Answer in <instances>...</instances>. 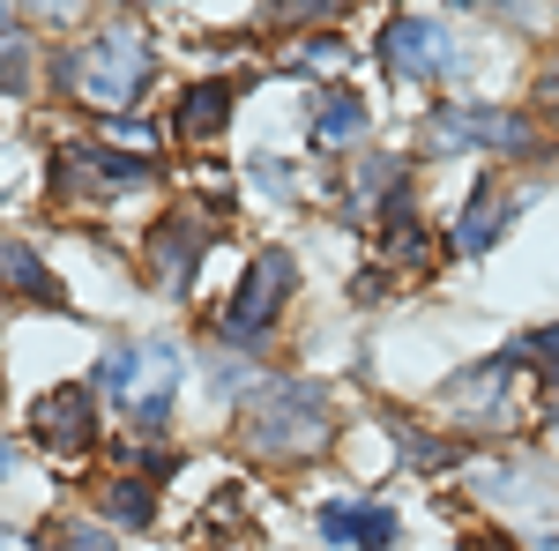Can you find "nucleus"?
Instances as JSON below:
<instances>
[{
    "mask_svg": "<svg viewBox=\"0 0 559 551\" xmlns=\"http://www.w3.org/2000/svg\"><path fill=\"white\" fill-rule=\"evenodd\" d=\"M173 387H179L173 343H120V350H105V366H97V395H112L134 424L173 418Z\"/></svg>",
    "mask_w": 559,
    "mask_h": 551,
    "instance_id": "1",
    "label": "nucleus"
},
{
    "mask_svg": "<svg viewBox=\"0 0 559 551\" xmlns=\"http://www.w3.org/2000/svg\"><path fill=\"white\" fill-rule=\"evenodd\" d=\"M329 440V403L313 387H261L254 395V418H247V447L269 455V463H306L313 447Z\"/></svg>",
    "mask_w": 559,
    "mask_h": 551,
    "instance_id": "2",
    "label": "nucleus"
},
{
    "mask_svg": "<svg viewBox=\"0 0 559 551\" xmlns=\"http://www.w3.org/2000/svg\"><path fill=\"white\" fill-rule=\"evenodd\" d=\"M150 83V38L142 31H97L75 52V97L97 112H128Z\"/></svg>",
    "mask_w": 559,
    "mask_h": 551,
    "instance_id": "3",
    "label": "nucleus"
},
{
    "mask_svg": "<svg viewBox=\"0 0 559 551\" xmlns=\"http://www.w3.org/2000/svg\"><path fill=\"white\" fill-rule=\"evenodd\" d=\"M426 134H432V149H455V142L463 149H500V157L530 149V120L522 112H492V105H440Z\"/></svg>",
    "mask_w": 559,
    "mask_h": 551,
    "instance_id": "4",
    "label": "nucleus"
},
{
    "mask_svg": "<svg viewBox=\"0 0 559 551\" xmlns=\"http://www.w3.org/2000/svg\"><path fill=\"white\" fill-rule=\"evenodd\" d=\"M292 254H254V268H247V284H239V298L224 306V328H231V343H261V328L276 321V306L292 298Z\"/></svg>",
    "mask_w": 559,
    "mask_h": 551,
    "instance_id": "5",
    "label": "nucleus"
},
{
    "mask_svg": "<svg viewBox=\"0 0 559 551\" xmlns=\"http://www.w3.org/2000/svg\"><path fill=\"white\" fill-rule=\"evenodd\" d=\"M381 60H388V75H403V83H432V75L455 68V38L440 23H426V15H395L381 38Z\"/></svg>",
    "mask_w": 559,
    "mask_h": 551,
    "instance_id": "6",
    "label": "nucleus"
},
{
    "mask_svg": "<svg viewBox=\"0 0 559 551\" xmlns=\"http://www.w3.org/2000/svg\"><path fill=\"white\" fill-rule=\"evenodd\" d=\"M202 247H210V216H202V209L165 216V224L150 231V268H157V284H165V291H187V276H194Z\"/></svg>",
    "mask_w": 559,
    "mask_h": 551,
    "instance_id": "7",
    "label": "nucleus"
},
{
    "mask_svg": "<svg viewBox=\"0 0 559 551\" xmlns=\"http://www.w3.org/2000/svg\"><path fill=\"white\" fill-rule=\"evenodd\" d=\"M31 432H38L45 455H83L90 447V395L83 387H52L38 410H31Z\"/></svg>",
    "mask_w": 559,
    "mask_h": 551,
    "instance_id": "8",
    "label": "nucleus"
},
{
    "mask_svg": "<svg viewBox=\"0 0 559 551\" xmlns=\"http://www.w3.org/2000/svg\"><path fill=\"white\" fill-rule=\"evenodd\" d=\"M142 179H150L142 157H105V149H60V165H52L60 194H75V187H142Z\"/></svg>",
    "mask_w": 559,
    "mask_h": 551,
    "instance_id": "9",
    "label": "nucleus"
},
{
    "mask_svg": "<svg viewBox=\"0 0 559 551\" xmlns=\"http://www.w3.org/2000/svg\"><path fill=\"white\" fill-rule=\"evenodd\" d=\"M321 537L329 544H358V551H388L395 544V514L373 507V500H336L321 514Z\"/></svg>",
    "mask_w": 559,
    "mask_h": 551,
    "instance_id": "10",
    "label": "nucleus"
},
{
    "mask_svg": "<svg viewBox=\"0 0 559 551\" xmlns=\"http://www.w3.org/2000/svg\"><path fill=\"white\" fill-rule=\"evenodd\" d=\"M508 381H515V358H492V366H471L455 381V410L471 424H508Z\"/></svg>",
    "mask_w": 559,
    "mask_h": 551,
    "instance_id": "11",
    "label": "nucleus"
},
{
    "mask_svg": "<svg viewBox=\"0 0 559 551\" xmlns=\"http://www.w3.org/2000/svg\"><path fill=\"white\" fill-rule=\"evenodd\" d=\"M500 231H508V194H500L492 179H477L471 209H463V224H455V247H463V254H485Z\"/></svg>",
    "mask_w": 559,
    "mask_h": 551,
    "instance_id": "12",
    "label": "nucleus"
},
{
    "mask_svg": "<svg viewBox=\"0 0 559 551\" xmlns=\"http://www.w3.org/2000/svg\"><path fill=\"white\" fill-rule=\"evenodd\" d=\"M224 120H231V89H224V83H194V89H187V105H179V120H173V128L187 134V142H210V134L224 128Z\"/></svg>",
    "mask_w": 559,
    "mask_h": 551,
    "instance_id": "13",
    "label": "nucleus"
},
{
    "mask_svg": "<svg viewBox=\"0 0 559 551\" xmlns=\"http://www.w3.org/2000/svg\"><path fill=\"white\" fill-rule=\"evenodd\" d=\"M358 134H366V105H358L350 89H336V97L313 112V142H321V149H344V142H358Z\"/></svg>",
    "mask_w": 559,
    "mask_h": 551,
    "instance_id": "14",
    "label": "nucleus"
},
{
    "mask_svg": "<svg viewBox=\"0 0 559 551\" xmlns=\"http://www.w3.org/2000/svg\"><path fill=\"white\" fill-rule=\"evenodd\" d=\"M0 276H8V291H23V298H60V284L45 276V261L23 239H0Z\"/></svg>",
    "mask_w": 559,
    "mask_h": 551,
    "instance_id": "15",
    "label": "nucleus"
},
{
    "mask_svg": "<svg viewBox=\"0 0 559 551\" xmlns=\"http://www.w3.org/2000/svg\"><path fill=\"white\" fill-rule=\"evenodd\" d=\"M150 507H157V500H150V484H142V477H128V484H112V492H105V514H112L120 529H142Z\"/></svg>",
    "mask_w": 559,
    "mask_h": 551,
    "instance_id": "16",
    "label": "nucleus"
},
{
    "mask_svg": "<svg viewBox=\"0 0 559 551\" xmlns=\"http://www.w3.org/2000/svg\"><path fill=\"white\" fill-rule=\"evenodd\" d=\"M395 440H403V463H411V469H440V463H448V447L426 440V432H411V424H395Z\"/></svg>",
    "mask_w": 559,
    "mask_h": 551,
    "instance_id": "17",
    "label": "nucleus"
},
{
    "mask_svg": "<svg viewBox=\"0 0 559 551\" xmlns=\"http://www.w3.org/2000/svg\"><path fill=\"white\" fill-rule=\"evenodd\" d=\"M336 8H344V0H276L269 15H276V23H306V15H336Z\"/></svg>",
    "mask_w": 559,
    "mask_h": 551,
    "instance_id": "18",
    "label": "nucleus"
},
{
    "mask_svg": "<svg viewBox=\"0 0 559 551\" xmlns=\"http://www.w3.org/2000/svg\"><path fill=\"white\" fill-rule=\"evenodd\" d=\"M299 60H306V68H336V60H344V45H336V38H313V45H299Z\"/></svg>",
    "mask_w": 559,
    "mask_h": 551,
    "instance_id": "19",
    "label": "nucleus"
},
{
    "mask_svg": "<svg viewBox=\"0 0 559 551\" xmlns=\"http://www.w3.org/2000/svg\"><path fill=\"white\" fill-rule=\"evenodd\" d=\"M68 551H112V544H105L97 529H75V537H68Z\"/></svg>",
    "mask_w": 559,
    "mask_h": 551,
    "instance_id": "20",
    "label": "nucleus"
},
{
    "mask_svg": "<svg viewBox=\"0 0 559 551\" xmlns=\"http://www.w3.org/2000/svg\"><path fill=\"white\" fill-rule=\"evenodd\" d=\"M0 551H45V544H31V537H0Z\"/></svg>",
    "mask_w": 559,
    "mask_h": 551,
    "instance_id": "21",
    "label": "nucleus"
},
{
    "mask_svg": "<svg viewBox=\"0 0 559 551\" xmlns=\"http://www.w3.org/2000/svg\"><path fill=\"white\" fill-rule=\"evenodd\" d=\"M471 551H508V544H500V537H477V544Z\"/></svg>",
    "mask_w": 559,
    "mask_h": 551,
    "instance_id": "22",
    "label": "nucleus"
},
{
    "mask_svg": "<svg viewBox=\"0 0 559 551\" xmlns=\"http://www.w3.org/2000/svg\"><path fill=\"white\" fill-rule=\"evenodd\" d=\"M0 477H8V447H0Z\"/></svg>",
    "mask_w": 559,
    "mask_h": 551,
    "instance_id": "23",
    "label": "nucleus"
},
{
    "mask_svg": "<svg viewBox=\"0 0 559 551\" xmlns=\"http://www.w3.org/2000/svg\"><path fill=\"white\" fill-rule=\"evenodd\" d=\"M552 403H559V373H552Z\"/></svg>",
    "mask_w": 559,
    "mask_h": 551,
    "instance_id": "24",
    "label": "nucleus"
}]
</instances>
